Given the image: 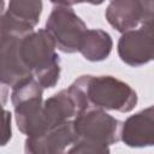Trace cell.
I'll use <instances>...</instances> for the list:
<instances>
[{"instance_id":"1","label":"cell","mask_w":154,"mask_h":154,"mask_svg":"<svg viewBox=\"0 0 154 154\" xmlns=\"http://www.w3.org/2000/svg\"><path fill=\"white\" fill-rule=\"evenodd\" d=\"M46 29L25 30L1 20V83L11 88L34 77L45 89L55 87L60 77V58Z\"/></svg>"},{"instance_id":"2","label":"cell","mask_w":154,"mask_h":154,"mask_svg":"<svg viewBox=\"0 0 154 154\" xmlns=\"http://www.w3.org/2000/svg\"><path fill=\"white\" fill-rule=\"evenodd\" d=\"M79 112L95 107L120 113L131 112L137 105L136 91L113 76H79L69 87Z\"/></svg>"},{"instance_id":"3","label":"cell","mask_w":154,"mask_h":154,"mask_svg":"<svg viewBox=\"0 0 154 154\" xmlns=\"http://www.w3.org/2000/svg\"><path fill=\"white\" fill-rule=\"evenodd\" d=\"M75 143L69 153H108L120 141L123 122L101 108H88L73 118Z\"/></svg>"},{"instance_id":"4","label":"cell","mask_w":154,"mask_h":154,"mask_svg":"<svg viewBox=\"0 0 154 154\" xmlns=\"http://www.w3.org/2000/svg\"><path fill=\"white\" fill-rule=\"evenodd\" d=\"M43 89L34 77H28L12 87L11 102L16 124L19 131L26 136H38L43 132Z\"/></svg>"},{"instance_id":"5","label":"cell","mask_w":154,"mask_h":154,"mask_svg":"<svg viewBox=\"0 0 154 154\" xmlns=\"http://www.w3.org/2000/svg\"><path fill=\"white\" fill-rule=\"evenodd\" d=\"M45 29L53 38L57 48L70 54L78 52L88 28L71 6H55L47 18Z\"/></svg>"},{"instance_id":"6","label":"cell","mask_w":154,"mask_h":154,"mask_svg":"<svg viewBox=\"0 0 154 154\" xmlns=\"http://www.w3.org/2000/svg\"><path fill=\"white\" fill-rule=\"evenodd\" d=\"M118 55L129 66L138 67L154 60V24H141L140 28L122 34L118 41Z\"/></svg>"},{"instance_id":"7","label":"cell","mask_w":154,"mask_h":154,"mask_svg":"<svg viewBox=\"0 0 154 154\" xmlns=\"http://www.w3.org/2000/svg\"><path fill=\"white\" fill-rule=\"evenodd\" d=\"M72 120L51 128L38 136H28L24 144L25 153L58 154L67 152L76 138Z\"/></svg>"},{"instance_id":"8","label":"cell","mask_w":154,"mask_h":154,"mask_svg":"<svg viewBox=\"0 0 154 154\" xmlns=\"http://www.w3.org/2000/svg\"><path fill=\"white\" fill-rule=\"evenodd\" d=\"M120 141L130 148L154 146V105L130 116L123 122Z\"/></svg>"},{"instance_id":"9","label":"cell","mask_w":154,"mask_h":154,"mask_svg":"<svg viewBox=\"0 0 154 154\" xmlns=\"http://www.w3.org/2000/svg\"><path fill=\"white\" fill-rule=\"evenodd\" d=\"M78 113H79V108L69 88L55 93L43 102V108H42L43 132L67 120H72Z\"/></svg>"},{"instance_id":"10","label":"cell","mask_w":154,"mask_h":154,"mask_svg":"<svg viewBox=\"0 0 154 154\" xmlns=\"http://www.w3.org/2000/svg\"><path fill=\"white\" fill-rule=\"evenodd\" d=\"M105 17L108 24L119 32L136 29L142 23V0H109Z\"/></svg>"},{"instance_id":"11","label":"cell","mask_w":154,"mask_h":154,"mask_svg":"<svg viewBox=\"0 0 154 154\" xmlns=\"http://www.w3.org/2000/svg\"><path fill=\"white\" fill-rule=\"evenodd\" d=\"M113 48V41L108 32L102 29H87L78 52L89 61L96 63L106 60Z\"/></svg>"},{"instance_id":"12","label":"cell","mask_w":154,"mask_h":154,"mask_svg":"<svg viewBox=\"0 0 154 154\" xmlns=\"http://www.w3.org/2000/svg\"><path fill=\"white\" fill-rule=\"evenodd\" d=\"M42 13V0H10L5 14L23 26L34 29Z\"/></svg>"},{"instance_id":"13","label":"cell","mask_w":154,"mask_h":154,"mask_svg":"<svg viewBox=\"0 0 154 154\" xmlns=\"http://www.w3.org/2000/svg\"><path fill=\"white\" fill-rule=\"evenodd\" d=\"M105 0H51L55 6H73L77 4H90V5H101Z\"/></svg>"},{"instance_id":"14","label":"cell","mask_w":154,"mask_h":154,"mask_svg":"<svg viewBox=\"0 0 154 154\" xmlns=\"http://www.w3.org/2000/svg\"><path fill=\"white\" fill-rule=\"evenodd\" d=\"M5 132H4V141H2V146H5L8 140L11 138V113L8 111H5Z\"/></svg>"}]
</instances>
